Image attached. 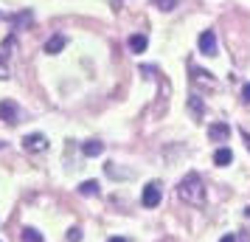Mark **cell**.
Segmentation results:
<instances>
[{
    "instance_id": "obj_24",
    "label": "cell",
    "mask_w": 250,
    "mask_h": 242,
    "mask_svg": "<svg viewBox=\"0 0 250 242\" xmlns=\"http://www.w3.org/2000/svg\"><path fill=\"white\" fill-rule=\"evenodd\" d=\"M0 20H3V17H0Z\"/></svg>"
},
{
    "instance_id": "obj_1",
    "label": "cell",
    "mask_w": 250,
    "mask_h": 242,
    "mask_svg": "<svg viewBox=\"0 0 250 242\" xmlns=\"http://www.w3.org/2000/svg\"><path fill=\"white\" fill-rule=\"evenodd\" d=\"M177 197H180L183 203L200 208L205 203V183H203V177H200L197 172H188L180 183H177Z\"/></svg>"
},
{
    "instance_id": "obj_22",
    "label": "cell",
    "mask_w": 250,
    "mask_h": 242,
    "mask_svg": "<svg viewBox=\"0 0 250 242\" xmlns=\"http://www.w3.org/2000/svg\"><path fill=\"white\" fill-rule=\"evenodd\" d=\"M107 242H126L124 237H113V240H107Z\"/></svg>"
},
{
    "instance_id": "obj_2",
    "label": "cell",
    "mask_w": 250,
    "mask_h": 242,
    "mask_svg": "<svg viewBox=\"0 0 250 242\" xmlns=\"http://www.w3.org/2000/svg\"><path fill=\"white\" fill-rule=\"evenodd\" d=\"M163 200V192H160V183L158 180H152V183H146L144 186V195H141V203L146 208H155Z\"/></svg>"
},
{
    "instance_id": "obj_16",
    "label": "cell",
    "mask_w": 250,
    "mask_h": 242,
    "mask_svg": "<svg viewBox=\"0 0 250 242\" xmlns=\"http://www.w3.org/2000/svg\"><path fill=\"white\" fill-rule=\"evenodd\" d=\"M31 23V12H23L20 17H14V31H20L23 25H28Z\"/></svg>"
},
{
    "instance_id": "obj_6",
    "label": "cell",
    "mask_w": 250,
    "mask_h": 242,
    "mask_svg": "<svg viewBox=\"0 0 250 242\" xmlns=\"http://www.w3.org/2000/svg\"><path fill=\"white\" fill-rule=\"evenodd\" d=\"M228 135H230V127H228L225 121H216V124L208 127V138L214 141V144H225Z\"/></svg>"
},
{
    "instance_id": "obj_18",
    "label": "cell",
    "mask_w": 250,
    "mask_h": 242,
    "mask_svg": "<svg viewBox=\"0 0 250 242\" xmlns=\"http://www.w3.org/2000/svg\"><path fill=\"white\" fill-rule=\"evenodd\" d=\"M0 79H9V68L3 65V59H0Z\"/></svg>"
},
{
    "instance_id": "obj_21",
    "label": "cell",
    "mask_w": 250,
    "mask_h": 242,
    "mask_svg": "<svg viewBox=\"0 0 250 242\" xmlns=\"http://www.w3.org/2000/svg\"><path fill=\"white\" fill-rule=\"evenodd\" d=\"M242 138H245V144H250V135H248V130H242Z\"/></svg>"
},
{
    "instance_id": "obj_5",
    "label": "cell",
    "mask_w": 250,
    "mask_h": 242,
    "mask_svg": "<svg viewBox=\"0 0 250 242\" xmlns=\"http://www.w3.org/2000/svg\"><path fill=\"white\" fill-rule=\"evenodd\" d=\"M197 45H200V51H203L205 57H216V34L214 31H203L200 40H197Z\"/></svg>"
},
{
    "instance_id": "obj_10",
    "label": "cell",
    "mask_w": 250,
    "mask_h": 242,
    "mask_svg": "<svg viewBox=\"0 0 250 242\" xmlns=\"http://www.w3.org/2000/svg\"><path fill=\"white\" fill-rule=\"evenodd\" d=\"M230 161H233V152L228 150V147H219V150L214 152V163L216 166H228Z\"/></svg>"
},
{
    "instance_id": "obj_20",
    "label": "cell",
    "mask_w": 250,
    "mask_h": 242,
    "mask_svg": "<svg viewBox=\"0 0 250 242\" xmlns=\"http://www.w3.org/2000/svg\"><path fill=\"white\" fill-rule=\"evenodd\" d=\"M219 242H236V240H233V234H225V237H222Z\"/></svg>"
},
{
    "instance_id": "obj_14",
    "label": "cell",
    "mask_w": 250,
    "mask_h": 242,
    "mask_svg": "<svg viewBox=\"0 0 250 242\" xmlns=\"http://www.w3.org/2000/svg\"><path fill=\"white\" fill-rule=\"evenodd\" d=\"M23 242H45L37 228H23Z\"/></svg>"
},
{
    "instance_id": "obj_13",
    "label": "cell",
    "mask_w": 250,
    "mask_h": 242,
    "mask_svg": "<svg viewBox=\"0 0 250 242\" xmlns=\"http://www.w3.org/2000/svg\"><path fill=\"white\" fill-rule=\"evenodd\" d=\"M79 195H84V197H96V195H99V183H96V180H84V183L79 186Z\"/></svg>"
},
{
    "instance_id": "obj_15",
    "label": "cell",
    "mask_w": 250,
    "mask_h": 242,
    "mask_svg": "<svg viewBox=\"0 0 250 242\" xmlns=\"http://www.w3.org/2000/svg\"><path fill=\"white\" fill-rule=\"evenodd\" d=\"M152 3L158 6L160 12H171V9H177V3H180V0H152Z\"/></svg>"
},
{
    "instance_id": "obj_3",
    "label": "cell",
    "mask_w": 250,
    "mask_h": 242,
    "mask_svg": "<svg viewBox=\"0 0 250 242\" xmlns=\"http://www.w3.org/2000/svg\"><path fill=\"white\" fill-rule=\"evenodd\" d=\"M23 150L25 152H45L48 150V138L42 132H28L23 138Z\"/></svg>"
},
{
    "instance_id": "obj_8",
    "label": "cell",
    "mask_w": 250,
    "mask_h": 242,
    "mask_svg": "<svg viewBox=\"0 0 250 242\" xmlns=\"http://www.w3.org/2000/svg\"><path fill=\"white\" fill-rule=\"evenodd\" d=\"M191 79H194V85H200V82H205V85H208V88H211V90H214L216 88V79L214 76H211V73H208V70H200V68H191Z\"/></svg>"
},
{
    "instance_id": "obj_12",
    "label": "cell",
    "mask_w": 250,
    "mask_h": 242,
    "mask_svg": "<svg viewBox=\"0 0 250 242\" xmlns=\"http://www.w3.org/2000/svg\"><path fill=\"white\" fill-rule=\"evenodd\" d=\"M188 107H191V113L197 115V118H203L205 115V104L200 102V96H194V93L188 96Z\"/></svg>"
},
{
    "instance_id": "obj_7",
    "label": "cell",
    "mask_w": 250,
    "mask_h": 242,
    "mask_svg": "<svg viewBox=\"0 0 250 242\" xmlns=\"http://www.w3.org/2000/svg\"><path fill=\"white\" fill-rule=\"evenodd\" d=\"M65 45H68V37H65V34H54L45 43V54H59Z\"/></svg>"
},
{
    "instance_id": "obj_19",
    "label": "cell",
    "mask_w": 250,
    "mask_h": 242,
    "mask_svg": "<svg viewBox=\"0 0 250 242\" xmlns=\"http://www.w3.org/2000/svg\"><path fill=\"white\" fill-rule=\"evenodd\" d=\"M242 96H245V102H250V82L242 88Z\"/></svg>"
},
{
    "instance_id": "obj_11",
    "label": "cell",
    "mask_w": 250,
    "mask_h": 242,
    "mask_svg": "<svg viewBox=\"0 0 250 242\" xmlns=\"http://www.w3.org/2000/svg\"><path fill=\"white\" fill-rule=\"evenodd\" d=\"M82 152H84L87 158H96V155L104 152V144L102 141H87V144H82Z\"/></svg>"
},
{
    "instance_id": "obj_9",
    "label": "cell",
    "mask_w": 250,
    "mask_h": 242,
    "mask_svg": "<svg viewBox=\"0 0 250 242\" xmlns=\"http://www.w3.org/2000/svg\"><path fill=\"white\" fill-rule=\"evenodd\" d=\"M146 45H149V40L144 34H132L129 37V51H132V54H144Z\"/></svg>"
},
{
    "instance_id": "obj_4",
    "label": "cell",
    "mask_w": 250,
    "mask_h": 242,
    "mask_svg": "<svg viewBox=\"0 0 250 242\" xmlns=\"http://www.w3.org/2000/svg\"><path fill=\"white\" fill-rule=\"evenodd\" d=\"M0 118H3L6 124H17L20 110H17V104H14L12 99H3V102H0Z\"/></svg>"
},
{
    "instance_id": "obj_23",
    "label": "cell",
    "mask_w": 250,
    "mask_h": 242,
    "mask_svg": "<svg viewBox=\"0 0 250 242\" xmlns=\"http://www.w3.org/2000/svg\"><path fill=\"white\" fill-rule=\"evenodd\" d=\"M0 147H3V144H0Z\"/></svg>"
},
{
    "instance_id": "obj_17",
    "label": "cell",
    "mask_w": 250,
    "mask_h": 242,
    "mask_svg": "<svg viewBox=\"0 0 250 242\" xmlns=\"http://www.w3.org/2000/svg\"><path fill=\"white\" fill-rule=\"evenodd\" d=\"M82 240V231L79 228H70L68 231V242H79Z\"/></svg>"
}]
</instances>
